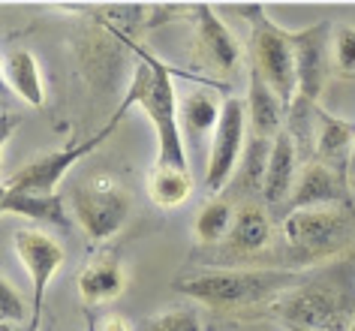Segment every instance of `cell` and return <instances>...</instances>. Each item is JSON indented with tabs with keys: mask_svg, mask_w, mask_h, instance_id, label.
Returning <instances> with one entry per match:
<instances>
[{
	"mask_svg": "<svg viewBox=\"0 0 355 331\" xmlns=\"http://www.w3.org/2000/svg\"><path fill=\"white\" fill-rule=\"evenodd\" d=\"M274 313L286 325H304L316 331H349L355 310L337 283H307L292 286L274 298Z\"/></svg>",
	"mask_w": 355,
	"mask_h": 331,
	"instance_id": "obj_4",
	"label": "cell"
},
{
	"mask_svg": "<svg viewBox=\"0 0 355 331\" xmlns=\"http://www.w3.org/2000/svg\"><path fill=\"white\" fill-rule=\"evenodd\" d=\"M96 331H130V325L118 313H105V316L96 319Z\"/></svg>",
	"mask_w": 355,
	"mask_h": 331,
	"instance_id": "obj_27",
	"label": "cell"
},
{
	"mask_svg": "<svg viewBox=\"0 0 355 331\" xmlns=\"http://www.w3.org/2000/svg\"><path fill=\"white\" fill-rule=\"evenodd\" d=\"M349 331H355V319H352V325H349Z\"/></svg>",
	"mask_w": 355,
	"mask_h": 331,
	"instance_id": "obj_32",
	"label": "cell"
},
{
	"mask_svg": "<svg viewBox=\"0 0 355 331\" xmlns=\"http://www.w3.org/2000/svg\"><path fill=\"white\" fill-rule=\"evenodd\" d=\"M145 331H202L193 310H166L145 322Z\"/></svg>",
	"mask_w": 355,
	"mask_h": 331,
	"instance_id": "obj_25",
	"label": "cell"
},
{
	"mask_svg": "<svg viewBox=\"0 0 355 331\" xmlns=\"http://www.w3.org/2000/svg\"><path fill=\"white\" fill-rule=\"evenodd\" d=\"M139 55V67L132 76V85L127 87V96L121 103V114L130 105H139L145 118L154 127L157 136V160L154 166H168V169H184L190 172L187 160V145H184V127H181V105H178V94L172 85V73L159 58L150 51L132 46Z\"/></svg>",
	"mask_w": 355,
	"mask_h": 331,
	"instance_id": "obj_1",
	"label": "cell"
},
{
	"mask_svg": "<svg viewBox=\"0 0 355 331\" xmlns=\"http://www.w3.org/2000/svg\"><path fill=\"white\" fill-rule=\"evenodd\" d=\"M298 142L289 130H283L271 145V157L265 166V178H262V196L271 205H277L283 199H289L298 181Z\"/></svg>",
	"mask_w": 355,
	"mask_h": 331,
	"instance_id": "obj_15",
	"label": "cell"
},
{
	"mask_svg": "<svg viewBox=\"0 0 355 331\" xmlns=\"http://www.w3.org/2000/svg\"><path fill=\"white\" fill-rule=\"evenodd\" d=\"M271 145L274 142L268 139H256L247 145L244 151V181L247 184H256L262 190V178H265V166H268V157H271Z\"/></svg>",
	"mask_w": 355,
	"mask_h": 331,
	"instance_id": "obj_24",
	"label": "cell"
},
{
	"mask_svg": "<svg viewBox=\"0 0 355 331\" xmlns=\"http://www.w3.org/2000/svg\"><path fill=\"white\" fill-rule=\"evenodd\" d=\"M130 193L118 178L96 175L82 187H76L69 208L94 241H109L123 229V223L130 217Z\"/></svg>",
	"mask_w": 355,
	"mask_h": 331,
	"instance_id": "obj_6",
	"label": "cell"
},
{
	"mask_svg": "<svg viewBox=\"0 0 355 331\" xmlns=\"http://www.w3.org/2000/svg\"><path fill=\"white\" fill-rule=\"evenodd\" d=\"M0 73H3V85L10 87L21 103L33 105V109L46 105V82H42L40 60L33 51H28V49L6 51L3 64H0Z\"/></svg>",
	"mask_w": 355,
	"mask_h": 331,
	"instance_id": "obj_16",
	"label": "cell"
},
{
	"mask_svg": "<svg viewBox=\"0 0 355 331\" xmlns=\"http://www.w3.org/2000/svg\"><path fill=\"white\" fill-rule=\"evenodd\" d=\"M0 211L3 214H19V217H28L33 223H46V226H58V229H69L73 220H69V211L64 199L55 196H33V193H12L3 190L0 196Z\"/></svg>",
	"mask_w": 355,
	"mask_h": 331,
	"instance_id": "obj_18",
	"label": "cell"
},
{
	"mask_svg": "<svg viewBox=\"0 0 355 331\" xmlns=\"http://www.w3.org/2000/svg\"><path fill=\"white\" fill-rule=\"evenodd\" d=\"M0 331H19V325H12V322H3V325H0Z\"/></svg>",
	"mask_w": 355,
	"mask_h": 331,
	"instance_id": "obj_28",
	"label": "cell"
},
{
	"mask_svg": "<svg viewBox=\"0 0 355 331\" xmlns=\"http://www.w3.org/2000/svg\"><path fill=\"white\" fill-rule=\"evenodd\" d=\"M193 19H196V42H193V58H196V64H202L208 73L232 76L238 60H241V49H238V42L232 33H229L226 24L217 19L214 6L199 3Z\"/></svg>",
	"mask_w": 355,
	"mask_h": 331,
	"instance_id": "obj_10",
	"label": "cell"
},
{
	"mask_svg": "<svg viewBox=\"0 0 355 331\" xmlns=\"http://www.w3.org/2000/svg\"><path fill=\"white\" fill-rule=\"evenodd\" d=\"M286 331H316V328H304V325H286Z\"/></svg>",
	"mask_w": 355,
	"mask_h": 331,
	"instance_id": "obj_29",
	"label": "cell"
},
{
	"mask_svg": "<svg viewBox=\"0 0 355 331\" xmlns=\"http://www.w3.org/2000/svg\"><path fill=\"white\" fill-rule=\"evenodd\" d=\"M220 114H223V100L211 87H196L181 100V127L190 136H214Z\"/></svg>",
	"mask_w": 355,
	"mask_h": 331,
	"instance_id": "obj_20",
	"label": "cell"
},
{
	"mask_svg": "<svg viewBox=\"0 0 355 331\" xmlns=\"http://www.w3.org/2000/svg\"><path fill=\"white\" fill-rule=\"evenodd\" d=\"M121 118H123V114L114 112V118L105 124L100 133H94L91 139H85V142H69V145L58 148V151H49V154H42V157H33L31 163H24L21 169H15V172L6 178L3 190H12V193H33V196H55V193H58V184L64 181V175H67L69 169H73L82 157H87L91 151L100 148L103 142L114 133V127H118Z\"/></svg>",
	"mask_w": 355,
	"mask_h": 331,
	"instance_id": "obj_5",
	"label": "cell"
},
{
	"mask_svg": "<svg viewBox=\"0 0 355 331\" xmlns=\"http://www.w3.org/2000/svg\"><path fill=\"white\" fill-rule=\"evenodd\" d=\"M328 24H310L304 31H292V49H295V73H298V96L304 103L319 100L328 76Z\"/></svg>",
	"mask_w": 355,
	"mask_h": 331,
	"instance_id": "obj_11",
	"label": "cell"
},
{
	"mask_svg": "<svg viewBox=\"0 0 355 331\" xmlns=\"http://www.w3.org/2000/svg\"><path fill=\"white\" fill-rule=\"evenodd\" d=\"M346 175L334 172L331 166L319 163V160H310V163L301 169L295 190L289 196L292 211L301 208H331V205H343L346 202Z\"/></svg>",
	"mask_w": 355,
	"mask_h": 331,
	"instance_id": "obj_13",
	"label": "cell"
},
{
	"mask_svg": "<svg viewBox=\"0 0 355 331\" xmlns=\"http://www.w3.org/2000/svg\"><path fill=\"white\" fill-rule=\"evenodd\" d=\"M247 151V105L238 96H226L223 100V114L211 136V157L205 169V187L211 196L226 190L232 181L238 163L244 160Z\"/></svg>",
	"mask_w": 355,
	"mask_h": 331,
	"instance_id": "obj_8",
	"label": "cell"
},
{
	"mask_svg": "<svg viewBox=\"0 0 355 331\" xmlns=\"http://www.w3.org/2000/svg\"><path fill=\"white\" fill-rule=\"evenodd\" d=\"M87 331H96V319H91V322H87Z\"/></svg>",
	"mask_w": 355,
	"mask_h": 331,
	"instance_id": "obj_30",
	"label": "cell"
},
{
	"mask_svg": "<svg viewBox=\"0 0 355 331\" xmlns=\"http://www.w3.org/2000/svg\"><path fill=\"white\" fill-rule=\"evenodd\" d=\"M247 124H250L256 139L274 142L286 130V105L277 94L268 87V82L250 69V85H247Z\"/></svg>",
	"mask_w": 355,
	"mask_h": 331,
	"instance_id": "obj_14",
	"label": "cell"
},
{
	"mask_svg": "<svg viewBox=\"0 0 355 331\" xmlns=\"http://www.w3.org/2000/svg\"><path fill=\"white\" fill-rule=\"evenodd\" d=\"M331 60L340 76H355V28L340 24L331 37Z\"/></svg>",
	"mask_w": 355,
	"mask_h": 331,
	"instance_id": "obj_23",
	"label": "cell"
},
{
	"mask_svg": "<svg viewBox=\"0 0 355 331\" xmlns=\"http://www.w3.org/2000/svg\"><path fill=\"white\" fill-rule=\"evenodd\" d=\"M175 289L208 307H244L265 301L268 295L289 292L292 274L286 271H202L175 283Z\"/></svg>",
	"mask_w": 355,
	"mask_h": 331,
	"instance_id": "obj_3",
	"label": "cell"
},
{
	"mask_svg": "<svg viewBox=\"0 0 355 331\" xmlns=\"http://www.w3.org/2000/svg\"><path fill=\"white\" fill-rule=\"evenodd\" d=\"M352 169H355V151H352Z\"/></svg>",
	"mask_w": 355,
	"mask_h": 331,
	"instance_id": "obj_31",
	"label": "cell"
},
{
	"mask_svg": "<svg viewBox=\"0 0 355 331\" xmlns=\"http://www.w3.org/2000/svg\"><path fill=\"white\" fill-rule=\"evenodd\" d=\"M346 235H349V217L340 205L289 211V217L283 220V238H286L289 253L301 259H322L334 253Z\"/></svg>",
	"mask_w": 355,
	"mask_h": 331,
	"instance_id": "obj_7",
	"label": "cell"
},
{
	"mask_svg": "<svg viewBox=\"0 0 355 331\" xmlns=\"http://www.w3.org/2000/svg\"><path fill=\"white\" fill-rule=\"evenodd\" d=\"M0 316H3V322H12V325H19L28 316V304H24L21 292L10 283V277L0 280Z\"/></svg>",
	"mask_w": 355,
	"mask_h": 331,
	"instance_id": "obj_26",
	"label": "cell"
},
{
	"mask_svg": "<svg viewBox=\"0 0 355 331\" xmlns=\"http://www.w3.org/2000/svg\"><path fill=\"white\" fill-rule=\"evenodd\" d=\"M238 15L250 19V51L253 69L259 73L268 87L283 100V105L295 103L298 96V73H295V49H292V31H283L265 15L262 3L232 6Z\"/></svg>",
	"mask_w": 355,
	"mask_h": 331,
	"instance_id": "obj_2",
	"label": "cell"
},
{
	"mask_svg": "<svg viewBox=\"0 0 355 331\" xmlns=\"http://www.w3.org/2000/svg\"><path fill=\"white\" fill-rule=\"evenodd\" d=\"M123 286H127V277H123V265L118 253H100L78 274V295L91 307L94 304L114 301L123 292Z\"/></svg>",
	"mask_w": 355,
	"mask_h": 331,
	"instance_id": "obj_17",
	"label": "cell"
},
{
	"mask_svg": "<svg viewBox=\"0 0 355 331\" xmlns=\"http://www.w3.org/2000/svg\"><path fill=\"white\" fill-rule=\"evenodd\" d=\"M235 223V208L223 199H211L205 208L196 214V223H193V235H196L199 244H220V241L229 238Z\"/></svg>",
	"mask_w": 355,
	"mask_h": 331,
	"instance_id": "obj_22",
	"label": "cell"
},
{
	"mask_svg": "<svg viewBox=\"0 0 355 331\" xmlns=\"http://www.w3.org/2000/svg\"><path fill=\"white\" fill-rule=\"evenodd\" d=\"M12 250L15 256L21 259V265L28 268L31 274V283H33V310H31V325L28 331H40V322H42V307H46V292H49V283L55 271L64 265L67 259V250L58 244L49 232H42L37 226H21L15 229L12 235Z\"/></svg>",
	"mask_w": 355,
	"mask_h": 331,
	"instance_id": "obj_9",
	"label": "cell"
},
{
	"mask_svg": "<svg viewBox=\"0 0 355 331\" xmlns=\"http://www.w3.org/2000/svg\"><path fill=\"white\" fill-rule=\"evenodd\" d=\"M352 187H355V178H352Z\"/></svg>",
	"mask_w": 355,
	"mask_h": 331,
	"instance_id": "obj_33",
	"label": "cell"
},
{
	"mask_svg": "<svg viewBox=\"0 0 355 331\" xmlns=\"http://www.w3.org/2000/svg\"><path fill=\"white\" fill-rule=\"evenodd\" d=\"M193 193V175L184 169L168 166H150L148 172V196L159 208H178L190 199Z\"/></svg>",
	"mask_w": 355,
	"mask_h": 331,
	"instance_id": "obj_21",
	"label": "cell"
},
{
	"mask_svg": "<svg viewBox=\"0 0 355 331\" xmlns=\"http://www.w3.org/2000/svg\"><path fill=\"white\" fill-rule=\"evenodd\" d=\"M271 241V223L259 205H241L235 211L232 232L226 238V247L235 253H259Z\"/></svg>",
	"mask_w": 355,
	"mask_h": 331,
	"instance_id": "obj_19",
	"label": "cell"
},
{
	"mask_svg": "<svg viewBox=\"0 0 355 331\" xmlns=\"http://www.w3.org/2000/svg\"><path fill=\"white\" fill-rule=\"evenodd\" d=\"M352 151H355V121L334 118L331 112L313 105V154H316L313 160L349 178Z\"/></svg>",
	"mask_w": 355,
	"mask_h": 331,
	"instance_id": "obj_12",
	"label": "cell"
}]
</instances>
